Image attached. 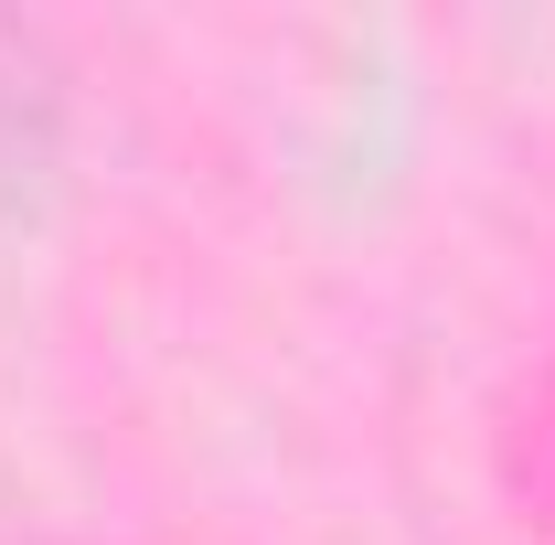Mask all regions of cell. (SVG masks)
Returning a JSON list of instances; mask_svg holds the SVG:
<instances>
[{"label":"cell","mask_w":555,"mask_h":545,"mask_svg":"<svg viewBox=\"0 0 555 545\" xmlns=\"http://www.w3.org/2000/svg\"><path fill=\"white\" fill-rule=\"evenodd\" d=\"M54 129H65V97H54V54L22 33V22H0V204L54 161Z\"/></svg>","instance_id":"1"}]
</instances>
